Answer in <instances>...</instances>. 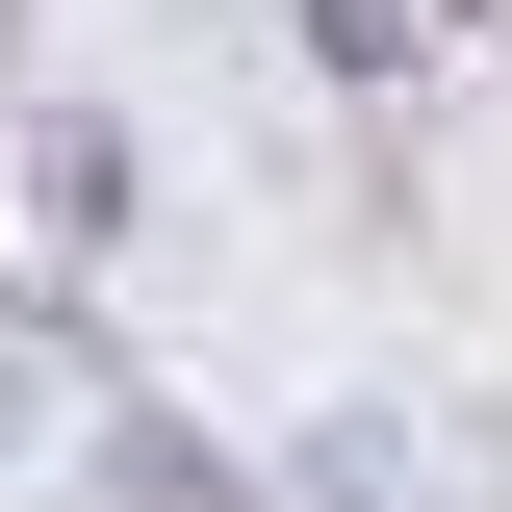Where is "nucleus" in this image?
<instances>
[{
  "instance_id": "1",
  "label": "nucleus",
  "mask_w": 512,
  "mask_h": 512,
  "mask_svg": "<svg viewBox=\"0 0 512 512\" xmlns=\"http://www.w3.org/2000/svg\"><path fill=\"white\" fill-rule=\"evenodd\" d=\"M0 180H26V282H103V256L154 231V128H128V103H77V77H26Z\"/></svg>"
}]
</instances>
